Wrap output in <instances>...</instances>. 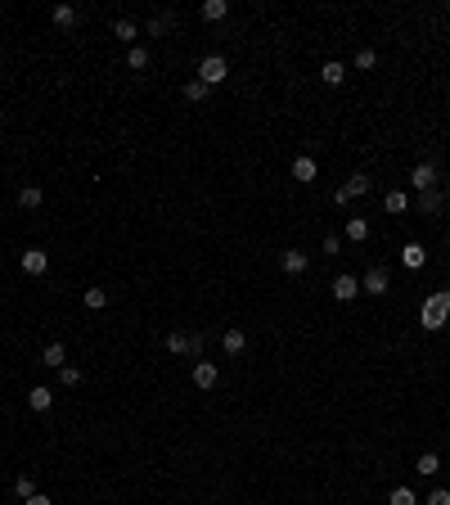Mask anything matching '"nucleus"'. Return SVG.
I'll return each mask as SVG.
<instances>
[{
  "instance_id": "72a5a7b5",
  "label": "nucleus",
  "mask_w": 450,
  "mask_h": 505,
  "mask_svg": "<svg viewBox=\"0 0 450 505\" xmlns=\"http://www.w3.org/2000/svg\"><path fill=\"white\" fill-rule=\"evenodd\" d=\"M324 253H343V239H338V235H324Z\"/></svg>"
},
{
  "instance_id": "c85d7f7f",
  "label": "nucleus",
  "mask_w": 450,
  "mask_h": 505,
  "mask_svg": "<svg viewBox=\"0 0 450 505\" xmlns=\"http://www.w3.org/2000/svg\"><path fill=\"white\" fill-rule=\"evenodd\" d=\"M387 505H419V496L410 492V487H392V496H387Z\"/></svg>"
},
{
  "instance_id": "6ab92c4d",
  "label": "nucleus",
  "mask_w": 450,
  "mask_h": 505,
  "mask_svg": "<svg viewBox=\"0 0 450 505\" xmlns=\"http://www.w3.org/2000/svg\"><path fill=\"white\" fill-rule=\"evenodd\" d=\"M41 204H45L41 185H23V190H18V208H41Z\"/></svg>"
},
{
  "instance_id": "2eb2a0df",
  "label": "nucleus",
  "mask_w": 450,
  "mask_h": 505,
  "mask_svg": "<svg viewBox=\"0 0 450 505\" xmlns=\"http://www.w3.org/2000/svg\"><path fill=\"white\" fill-rule=\"evenodd\" d=\"M279 267L289 271V275H302V271L311 267V262H306V253H297V248H289V253H284V258H279Z\"/></svg>"
},
{
  "instance_id": "7c9ffc66",
  "label": "nucleus",
  "mask_w": 450,
  "mask_h": 505,
  "mask_svg": "<svg viewBox=\"0 0 450 505\" xmlns=\"http://www.w3.org/2000/svg\"><path fill=\"white\" fill-rule=\"evenodd\" d=\"M356 68H360V73L378 68V54H374V50H356Z\"/></svg>"
},
{
  "instance_id": "f8f14e48",
  "label": "nucleus",
  "mask_w": 450,
  "mask_h": 505,
  "mask_svg": "<svg viewBox=\"0 0 450 505\" xmlns=\"http://www.w3.org/2000/svg\"><path fill=\"white\" fill-rule=\"evenodd\" d=\"M356 293H360V280H356V275H338V280H333V298H338V302H352Z\"/></svg>"
},
{
  "instance_id": "4c0bfd02",
  "label": "nucleus",
  "mask_w": 450,
  "mask_h": 505,
  "mask_svg": "<svg viewBox=\"0 0 450 505\" xmlns=\"http://www.w3.org/2000/svg\"><path fill=\"white\" fill-rule=\"evenodd\" d=\"M446 284H450V280H446ZM446 293H450V289H446Z\"/></svg>"
},
{
  "instance_id": "9d476101",
  "label": "nucleus",
  "mask_w": 450,
  "mask_h": 505,
  "mask_svg": "<svg viewBox=\"0 0 450 505\" xmlns=\"http://www.w3.org/2000/svg\"><path fill=\"white\" fill-rule=\"evenodd\" d=\"M401 262H406V271H423V262H428V248L410 239V244L401 248Z\"/></svg>"
},
{
  "instance_id": "c9c22d12",
  "label": "nucleus",
  "mask_w": 450,
  "mask_h": 505,
  "mask_svg": "<svg viewBox=\"0 0 450 505\" xmlns=\"http://www.w3.org/2000/svg\"><path fill=\"white\" fill-rule=\"evenodd\" d=\"M446 204H450V190H446Z\"/></svg>"
},
{
  "instance_id": "412c9836",
  "label": "nucleus",
  "mask_w": 450,
  "mask_h": 505,
  "mask_svg": "<svg viewBox=\"0 0 450 505\" xmlns=\"http://www.w3.org/2000/svg\"><path fill=\"white\" fill-rule=\"evenodd\" d=\"M347 239H352V244H365V239H369V221H365V217H352V221H347Z\"/></svg>"
},
{
  "instance_id": "a211bd4d",
  "label": "nucleus",
  "mask_w": 450,
  "mask_h": 505,
  "mask_svg": "<svg viewBox=\"0 0 450 505\" xmlns=\"http://www.w3.org/2000/svg\"><path fill=\"white\" fill-rule=\"evenodd\" d=\"M207 95H212V86H203L198 77H189V82H185V99H189V104H203Z\"/></svg>"
},
{
  "instance_id": "cd10ccee",
  "label": "nucleus",
  "mask_w": 450,
  "mask_h": 505,
  "mask_svg": "<svg viewBox=\"0 0 450 505\" xmlns=\"http://www.w3.org/2000/svg\"><path fill=\"white\" fill-rule=\"evenodd\" d=\"M81 302H86L90 312H104V307H108V293L104 289H86V293H81Z\"/></svg>"
},
{
  "instance_id": "f3484780",
  "label": "nucleus",
  "mask_w": 450,
  "mask_h": 505,
  "mask_svg": "<svg viewBox=\"0 0 450 505\" xmlns=\"http://www.w3.org/2000/svg\"><path fill=\"white\" fill-rule=\"evenodd\" d=\"M343 77H347V68L338 64V59H329V64L320 68V82H324V86H343Z\"/></svg>"
},
{
  "instance_id": "393cba45",
  "label": "nucleus",
  "mask_w": 450,
  "mask_h": 505,
  "mask_svg": "<svg viewBox=\"0 0 450 505\" xmlns=\"http://www.w3.org/2000/svg\"><path fill=\"white\" fill-rule=\"evenodd\" d=\"M383 208H387V212H410V199H406V190H392V194L383 199Z\"/></svg>"
},
{
  "instance_id": "b1692460",
  "label": "nucleus",
  "mask_w": 450,
  "mask_h": 505,
  "mask_svg": "<svg viewBox=\"0 0 450 505\" xmlns=\"http://www.w3.org/2000/svg\"><path fill=\"white\" fill-rule=\"evenodd\" d=\"M127 68L144 73V68H149V50H144V45H131V54H127Z\"/></svg>"
},
{
  "instance_id": "4be33fe9",
  "label": "nucleus",
  "mask_w": 450,
  "mask_h": 505,
  "mask_svg": "<svg viewBox=\"0 0 450 505\" xmlns=\"http://www.w3.org/2000/svg\"><path fill=\"white\" fill-rule=\"evenodd\" d=\"M113 36H118L122 45H131V41H135V36H140V27H135V23H131V19H118V23H113Z\"/></svg>"
},
{
  "instance_id": "1a4fd4ad",
  "label": "nucleus",
  "mask_w": 450,
  "mask_h": 505,
  "mask_svg": "<svg viewBox=\"0 0 450 505\" xmlns=\"http://www.w3.org/2000/svg\"><path fill=\"white\" fill-rule=\"evenodd\" d=\"M221 347H225V356H243V352H248V334L230 325V330L221 334Z\"/></svg>"
},
{
  "instance_id": "2f4dec72",
  "label": "nucleus",
  "mask_w": 450,
  "mask_h": 505,
  "mask_svg": "<svg viewBox=\"0 0 450 505\" xmlns=\"http://www.w3.org/2000/svg\"><path fill=\"white\" fill-rule=\"evenodd\" d=\"M59 379H64V388H77V384H81V370H77V366H64V370H59Z\"/></svg>"
},
{
  "instance_id": "c756f323",
  "label": "nucleus",
  "mask_w": 450,
  "mask_h": 505,
  "mask_svg": "<svg viewBox=\"0 0 450 505\" xmlns=\"http://www.w3.org/2000/svg\"><path fill=\"white\" fill-rule=\"evenodd\" d=\"M167 27H172V14H153L149 19V36H162Z\"/></svg>"
},
{
  "instance_id": "6e6552de",
  "label": "nucleus",
  "mask_w": 450,
  "mask_h": 505,
  "mask_svg": "<svg viewBox=\"0 0 450 505\" xmlns=\"http://www.w3.org/2000/svg\"><path fill=\"white\" fill-rule=\"evenodd\" d=\"M410 185H414L419 194H423V190H437V167H432V162H419L414 172H410Z\"/></svg>"
},
{
  "instance_id": "ddd939ff",
  "label": "nucleus",
  "mask_w": 450,
  "mask_h": 505,
  "mask_svg": "<svg viewBox=\"0 0 450 505\" xmlns=\"http://www.w3.org/2000/svg\"><path fill=\"white\" fill-rule=\"evenodd\" d=\"M41 361H45L50 370H64V366H68V347H64V343H45Z\"/></svg>"
},
{
  "instance_id": "39448f33",
  "label": "nucleus",
  "mask_w": 450,
  "mask_h": 505,
  "mask_svg": "<svg viewBox=\"0 0 450 505\" xmlns=\"http://www.w3.org/2000/svg\"><path fill=\"white\" fill-rule=\"evenodd\" d=\"M18 267L27 271V275H45V271H50V253H45V248H23Z\"/></svg>"
},
{
  "instance_id": "e433bc0d",
  "label": "nucleus",
  "mask_w": 450,
  "mask_h": 505,
  "mask_svg": "<svg viewBox=\"0 0 450 505\" xmlns=\"http://www.w3.org/2000/svg\"><path fill=\"white\" fill-rule=\"evenodd\" d=\"M446 248H450V235H446Z\"/></svg>"
},
{
  "instance_id": "473e14b6",
  "label": "nucleus",
  "mask_w": 450,
  "mask_h": 505,
  "mask_svg": "<svg viewBox=\"0 0 450 505\" xmlns=\"http://www.w3.org/2000/svg\"><path fill=\"white\" fill-rule=\"evenodd\" d=\"M428 505H450V492H446V487H432V492H428Z\"/></svg>"
},
{
  "instance_id": "f03ea898",
  "label": "nucleus",
  "mask_w": 450,
  "mask_h": 505,
  "mask_svg": "<svg viewBox=\"0 0 450 505\" xmlns=\"http://www.w3.org/2000/svg\"><path fill=\"white\" fill-rule=\"evenodd\" d=\"M167 352H176V356H198V352H203V334L172 330V334H167Z\"/></svg>"
},
{
  "instance_id": "7ed1b4c3",
  "label": "nucleus",
  "mask_w": 450,
  "mask_h": 505,
  "mask_svg": "<svg viewBox=\"0 0 450 505\" xmlns=\"http://www.w3.org/2000/svg\"><path fill=\"white\" fill-rule=\"evenodd\" d=\"M225 77H230V64H225V54H207L203 64H198V82H203V86H221Z\"/></svg>"
},
{
  "instance_id": "dca6fc26",
  "label": "nucleus",
  "mask_w": 450,
  "mask_h": 505,
  "mask_svg": "<svg viewBox=\"0 0 450 505\" xmlns=\"http://www.w3.org/2000/svg\"><path fill=\"white\" fill-rule=\"evenodd\" d=\"M27 406H32V410H50V406H54V393H50L45 384H36L32 393H27Z\"/></svg>"
},
{
  "instance_id": "0eeeda50",
  "label": "nucleus",
  "mask_w": 450,
  "mask_h": 505,
  "mask_svg": "<svg viewBox=\"0 0 450 505\" xmlns=\"http://www.w3.org/2000/svg\"><path fill=\"white\" fill-rule=\"evenodd\" d=\"M194 388H203V393H207V388H216V379H221V370H216L212 366V361H194Z\"/></svg>"
},
{
  "instance_id": "423d86ee",
  "label": "nucleus",
  "mask_w": 450,
  "mask_h": 505,
  "mask_svg": "<svg viewBox=\"0 0 450 505\" xmlns=\"http://www.w3.org/2000/svg\"><path fill=\"white\" fill-rule=\"evenodd\" d=\"M315 176H320V162L311 158V153H297L293 158V181H302V185H311Z\"/></svg>"
},
{
  "instance_id": "4468645a",
  "label": "nucleus",
  "mask_w": 450,
  "mask_h": 505,
  "mask_svg": "<svg viewBox=\"0 0 450 505\" xmlns=\"http://www.w3.org/2000/svg\"><path fill=\"white\" fill-rule=\"evenodd\" d=\"M50 19H54V27H64V32H68V27H77V19H81V14H77V5H54Z\"/></svg>"
},
{
  "instance_id": "aec40b11",
  "label": "nucleus",
  "mask_w": 450,
  "mask_h": 505,
  "mask_svg": "<svg viewBox=\"0 0 450 505\" xmlns=\"http://www.w3.org/2000/svg\"><path fill=\"white\" fill-rule=\"evenodd\" d=\"M230 14V0H203V19L207 23H221Z\"/></svg>"
},
{
  "instance_id": "a878e982",
  "label": "nucleus",
  "mask_w": 450,
  "mask_h": 505,
  "mask_svg": "<svg viewBox=\"0 0 450 505\" xmlns=\"http://www.w3.org/2000/svg\"><path fill=\"white\" fill-rule=\"evenodd\" d=\"M419 212H441V194L437 190H423V194H419Z\"/></svg>"
},
{
  "instance_id": "f704fd0d",
  "label": "nucleus",
  "mask_w": 450,
  "mask_h": 505,
  "mask_svg": "<svg viewBox=\"0 0 450 505\" xmlns=\"http://www.w3.org/2000/svg\"><path fill=\"white\" fill-rule=\"evenodd\" d=\"M23 505H54V501H50V496H45V492H36V496H27V501H23Z\"/></svg>"
},
{
  "instance_id": "20e7f679",
  "label": "nucleus",
  "mask_w": 450,
  "mask_h": 505,
  "mask_svg": "<svg viewBox=\"0 0 450 505\" xmlns=\"http://www.w3.org/2000/svg\"><path fill=\"white\" fill-rule=\"evenodd\" d=\"M387 289H392V275H387L383 267H369V271H365V280H360V293H374V298H383Z\"/></svg>"
},
{
  "instance_id": "bb28decb",
  "label": "nucleus",
  "mask_w": 450,
  "mask_h": 505,
  "mask_svg": "<svg viewBox=\"0 0 450 505\" xmlns=\"http://www.w3.org/2000/svg\"><path fill=\"white\" fill-rule=\"evenodd\" d=\"M14 496H18V501H27V496H36V483H32V473H18V478H14Z\"/></svg>"
},
{
  "instance_id": "f257e3e1",
  "label": "nucleus",
  "mask_w": 450,
  "mask_h": 505,
  "mask_svg": "<svg viewBox=\"0 0 450 505\" xmlns=\"http://www.w3.org/2000/svg\"><path fill=\"white\" fill-rule=\"evenodd\" d=\"M419 321H423V330H441V325L450 321V293L437 289L423 298V312H419Z\"/></svg>"
},
{
  "instance_id": "5701e85b",
  "label": "nucleus",
  "mask_w": 450,
  "mask_h": 505,
  "mask_svg": "<svg viewBox=\"0 0 450 505\" xmlns=\"http://www.w3.org/2000/svg\"><path fill=\"white\" fill-rule=\"evenodd\" d=\"M437 469H441V456L437 452H423V456H419V465H414V473H423V478H432Z\"/></svg>"
},
{
  "instance_id": "9b49d317",
  "label": "nucleus",
  "mask_w": 450,
  "mask_h": 505,
  "mask_svg": "<svg viewBox=\"0 0 450 505\" xmlns=\"http://www.w3.org/2000/svg\"><path fill=\"white\" fill-rule=\"evenodd\" d=\"M369 185H374V181H369V176H365V172H352V176H347L343 185H338V190H343L347 199H360V194H369Z\"/></svg>"
}]
</instances>
